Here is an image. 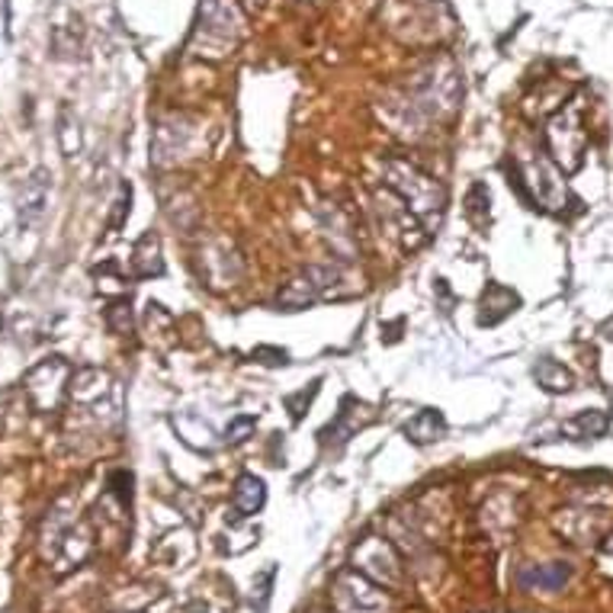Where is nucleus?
<instances>
[{
  "label": "nucleus",
  "mask_w": 613,
  "mask_h": 613,
  "mask_svg": "<svg viewBox=\"0 0 613 613\" xmlns=\"http://www.w3.org/2000/svg\"><path fill=\"white\" fill-rule=\"evenodd\" d=\"M132 267H135V277L148 280V277H161L164 274V257H161V242L158 235L145 232L135 245V257H132Z\"/></svg>",
  "instance_id": "obj_9"
},
{
  "label": "nucleus",
  "mask_w": 613,
  "mask_h": 613,
  "mask_svg": "<svg viewBox=\"0 0 613 613\" xmlns=\"http://www.w3.org/2000/svg\"><path fill=\"white\" fill-rule=\"evenodd\" d=\"M382 177H386V187L421 222V229L427 235H434L441 229V222H444V212H447V193H444V187L431 174H424L417 164L405 161V158L382 161Z\"/></svg>",
  "instance_id": "obj_1"
},
{
  "label": "nucleus",
  "mask_w": 613,
  "mask_h": 613,
  "mask_svg": "<svg viewBox=\"0 0 613 613\" xmlns=\"http://www.w3.org/2000/svg\"><path fill=\"white\" fill-rule=\"evenodd\" d=\"M334 604L341 613H389V598L360 572H341L334 581Z\"/></svg>",
  "instance_id": "obj_4"
},
{
  "label": "nucleus",
  "mask_w": 613,
  "mask_h": 613,
  "mask_svg": "<svg viewBox=\"0 0 613 613\" xmlns=\"http://www.w3.org/2000/svg\"><path fill=\"white\" fill-rule=\"evenodd\" d=\"M71 376H75V369L62 357H52V360L30 369L23 379V392H26L30 405L36 411H58V405L68 399Z\"/></svg>",
  "instance_id": "obj_3"
},
{
  "label": "nucleus",
  "mask_w": 613,
  "mask_h": 613,
  "mask_svg": "<svg viewBox=\"0 0 613 613\" xmlns=\"http://www.w3.org/2000/svg\"><path fill=\"white\" fill-rule=\"evenodd\" d=\"M402 434L409 437L411 444H434L447 434V417L437 409H421L414 417L405 421Z\"/></svg>",
  "instance_id": "obj_8"
},
{
  "label": "nucleus",
  "mask_w": 613,
  "mask_h": 613,
  "mask_svg": "<svg viewBox=\"0 0 613 613\" xmlns=\"http://www.w3.org/2000/svg\"><path fill=\"white\" fill-rule=\"evenodd\" d=\"M572 431H581V437H601L608 431V417L598 414V411H588V414L575 417Z\"/></svg>",
  "instance_id": "obj_13"
},
{
  "label": "nucleus",
  "mask_w": 613,
  "mask_h": 613,
  "mask_svg": "<svg viewBox=\"0 0 613 613\" xmlns=\"http://www.w3.org/2000/svg\"><path fill=\"white\" fill-rule=\"evenodd\" d=\"M533 379L546 389V392H553V395H559V392H569L575 386L572 372L562 367V364H556V360H539L536 367H533Z\"/></svg>",
  "instance_id": "obj_11"
},
{
  "label": "nucleus",
  "mask_w": 613,
  "mask_h": 613,
  "mask_svg": "<svg viewBox=\"0 0 613 613\" xmlns=\"http://www.w3.org/2000/svg\"><path fill=\"white\" fill-rule=\"evenodd\" d=\"M354 569L357 572H367L369 578L382 581V584H395L402 578V569H399V556L392 553L389 543L369 536L364 539L357 549H354Z\"/></svg>",
  "instance_id": "obj_5"
},
{
  "label": "nucleus",
  "mask_w": 613,
  "mask_h": 613,
  "mask_svg": "<svg viewBox=\"0 0 613 613\" xmlns=\"http://www.w3.org/2000/svg\"><path fill=\"white\" fill-rule=\"evenodd\" d=\"M62 148H65V155H78L81 152V129H78V123H71L68 116L62 120Z\"/></svg>",
  "instance_id": "obj_15"
},
{
  "label": "nucleus",
  "mask_w": 613,
  "mask_h": 613,
  "mask_svg": "<svg viewBox=\"0 0 613 613\" xmlns=\"http://www.w3.org/2000/svg\"><path fill=\"white\" fill-rule=\"evenodd\" d=\"M254 424H257V421H254V417H247V414L235 417V421L225 427V441H229V444H242L247 434H254Z\"/></svg>",
  "instance_id": "obj_16"
},
{
  "label": "nucleus",
  "mask_w": 613,
  "mask_h": 613,
  "mask_svg": "<svg viewBox=\"0 0 613 613\" xmlns=\"http://www.w3.org/2000/svg\"><path fill=\"white\" fill-rule=\"evenodd\" d=\"M107 325L113 327L116 334H125L132 327V312H129V302H113L107 309Z\"/></svg>",
  "instance_id": "obj_14"
},
{
  "label": "nucleus",
  "mask_w": 613,
  "mask_h": 613,
  "mask_svg": "<svg viewBox=\"0 0 613 613\" xmlns=\"http://www.w3.org/2000/svg\"><path fill=\"white\" fill-rule=\"evenodd\" d=\"M129 203H132V190L123 187L120 190V200L113 203V219H110V232H120L123 229V222L129 219Z\"/></svg>",
  "instance_id": "obj_17"
},
{
  "label": "nucleus",
  "mask_w": 613,
  "mask_h": 613,
  "mask_svg": "<svg viewBox=\"0 0 613 613\" xmlns=\"http://www.w3.org/2000/svg\"><path fill=\"white\" fill-rule=\"evenodd\" d=\"M319 299H322V292H319V287L312 283V277H309V274H302V277L289 280L287 287L277 292V305H280V309H287V312L305 309V305H312V302H319Z\"/></svg>",
  "instance_id": "obj_10"
},
{
  "label": "nucleus",
  "mask_w": 613,
  "mask_h": 613,
  "mask_svg": "<svg viewBox=\"0 0 613 613\" xmlns=\"http://www.w3.org/2000/svg\"><path fill=\"white\" fill-rule=\"evenodd\" d=\"M521 305V299H517V292H511L508 287H501V283H489L486 292H482V299H479V325H498L501 319H508L514 309Z\"/></svg>",
  "instance_id": "obj_7"
},
{
  "label": "nucleus",
  "mask_w": 613,
  "mask_h": 613,
  "mask_svg": "<svg viewBox=\"0 0 613 613\" xmlns=\"http://www.w3.org/2000/svg\"><path fill=\"white\" fill-rule=\"evenodd\" d=\"M48 170L40 167L30 174V180H23L20 187V197H16V212H20V225H36L45 212V203H48Z\"/></svg>",
  "instance_id": "obj_6"
},
{
  "label": "nucleus",
  "mask_w": 613,
  "mask_h": 613,
  "mask_svg": "<svg viewBox=\"0 0 613 613\" xmlns=\"http://www.w3.org/2000/svg\"><path fill=\"white\" fill-rule=\"evenodd\" d=\"M242 40V16L232 0H203L197 30H193V52L205 58H225Z\"/></svg>",
  "instance_id": "obj_2"
},
{
  "label": "nucleus",
  "mask_w": 613,
  "mask_h": 613,
  "mask_svg": "<svg viewBox=\"0 0 613 613\" xmlns=\"http://www.w3.org/2000/svg\"><path fill=\"white\" fill-rule=\"evenodd\" d=\"M267 501V489H264V479L257 476H242L235 482V508L242 514H257Z\"/></svg>",
  "instance_id": "obj_12"
}]
</instances>
